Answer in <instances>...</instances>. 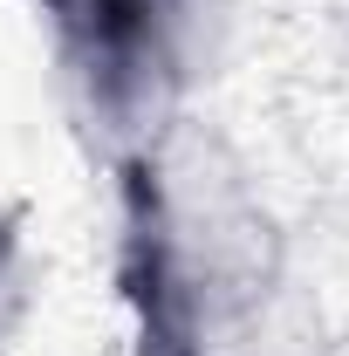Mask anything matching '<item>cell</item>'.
I'll use <instances>...</instances> for the list:
<instances>
[{"label": "cell", "mask_w": 349, "mask_h": 356, "mask_svg": "<svg viewBox=\"0 0 349 356\" xmlns=\"http://www.w3.org/2000/svg\"><path fill=\"white\" fill-rule=\"evenodd\" d=\"M131 356H219V350H199V343H178V336H165V329H137Z\"/></svg>", "instance_id": "obj_4"}, {"label": "cell", "mask_w": 349, "mask_h": 356, "mask_svg": "<svg viewBox=\"0 0 349 356\" xmlns=\"http://www.w3.org/2000/svg\"><path fill=\"white\" fill-rule=\"evenodd\" d=\"M55 89L103 165L192 110L226 48V0H42Z\"/></svg>", "instance_id": "obj_2"}, {"label": "cell", "mask_w": 349, "mask_h": 356, "mask_svg": "<svg viewBox=\"0 0 349 356\" xmlns=\"http://www.w3.org/2000/svg\"><path fill=\"white\" fill-rule=\"evenodd\" d=\"M28 302H35V261H28V240H21V213L0 206V343L21 329Z\"/></svg>", "instance_id": "obj_3"}, {"label": "cell", "mask_w": 349, "mask_h": 356, "mask_svg": "<svg viewBox=\"0 0 349 356\" xmlns=\"http://www.w3.org/2000/svg\"><path fill=\"white\" fill-rule=\"evenodd\" d=\"M336 356H349V350H336Z\"/></svg>", "instance_id": "obj_5"}, {"label": "cell", "mask_w": 349, "mask_h": 356, "mask_svg": "<svg viewBox=\"0 0 349 356\" xmlns=\"http://www.w3.org/2000/svg\"><path fill=\"white\" fill-rule=\"evenodd\" d=\"M117 172V281L137 329L219 350L274 302L288 240L247 158L192 110Z\"/></svg>", "instance_id": "obj_1"}]
</instances>
